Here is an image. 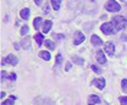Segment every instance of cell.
Instances as JSON below:
<instances>
[{
	"label": "cell",
	"instance_id": "5",
	"mask_svg": "<svg viewBox=\"0 0 127 105\" xmlns=\"http://www.w3.org/2000/svg\"><path fill=\"white\" fill-rule=\"evenodd\" d=\"M17 62H18L17 58H16L15 55H11V54H10V55H9L7 58H5V59L2 60V62H1V64H2V65H7V64H10V65L15 66Z\"/></svg>",
	"mask_w": 127,
	"mask_h": 105
},
{
	"label": "cell",
	"instance_id": "23",
	"mask_svg": "<svg viewBox=\"0 0 127 105\" xmlns=\"http://www.w3.org/2000/svg\"><path fill=\"white\" fill-rule=\"evenodd\" d=\"M120 103H121V105H127V97H121Z\"/></svg>",
	"mask_w": 127,
	"mask_h": 105
},
{
	"label": "cell",
	"instance_id": "2",
	"mask_svg": "<svg viewBox=\"0 0 127 105\" xmlns=\"http://www.w3.org/2000/svg\"><path fill=\"white\" fill-rule=\"evenodd\" d=\"M105 9H106L108 11H110V12H117V11L121 10V6H120L115 0H109V1L106 2V5H105Z\"/></svg>",
	"mask_w": 127,
	"mask_h": 105
},
{
	"label": "cell",
	"instance_id": "1",
	"mask_svg": "<svg viewBox=\"0 0 127 105\" xmlns=\"http://www.w3.org/2000/svg\"><path fill=\"white\" fill-rule=\"evenodd\" d=\"M112 25H114L116 31L125 30L127 27V20L125 17H122V16H115L112 18Z\"/></svg>",
	"mask_w": 127,
	"mask_h": 105
},
{
	"label": "cell",
	"instance_id": "26",
	"mask_svg": "<svg viewBox=\"0 0 127 105\" xmlns=\"http://www.w3.org/2000/svg\"><path fill=\"white\" fill-rule=\"evenodd\" d=\"M63 61V58H61V55H58L56 56V64H60Z\"/></svg>",
	"mask_w": 127,
	"mask_h": 105
},
{
	"label": "cell",
	"instance_id": "28",
	"mask_svg": "<svg viewBox=\"0 0 127 105\" xmlns=\"http://www.w3.org/2000/svg\"><path fill=\"white\" fill-rule=\"evenodd\" d=\"M65 70H66V71H70V70H71V64H67V65H66V69H65Z\"/></svg>",
	"mask_w": 127,
	"mask_h": 105
},
{
	"label": "cell",
	"instance_id": "3",
	"mask_svg": "<svg viewBox=\"0 0 127 105\" xmlns=\"http://www.w3.org/2000/svg\"><path fill=\"white\" fill-rule=\"evenodd\" d=\"M115 27H114V25L112 23H110V22H108V23H104L103 26H101V32L104 33V34H108V35H110V34H112V33H115V31L114 30Z\"/></svg>",
	"mask_w": 127,
	"mask_h": 105
},
{
	"label": "cell",
	"instance_id": "32",
	"mask_svg": "<svg viewBox=\"0 0 127 105\" xmlns=\"http://www.w3.org/2000/svg\"><path fill=\"white\" fill-rule=\"evenodd\" d=\"M92 1H93V0H92Z\"/></svg>",
	"mask_w": 127,
	"mask_h": 105
},
{
	"label": "cell",
	"instance_id": "13",
	"mask_svg": "<svg viewBox=\"0 0 127 105\" xmlns=\"http://www.w3.org/2000/svg\"><path fill=\"white\" fill-rule=\"evenodd\" d=\"M34 39H35V42L38 43V45H42L43 39H44V35H43L42 33H37V34L34 35Z\"/></svg>",
	"mask_w": 127,
	"mask_h": 105
},
{
	"label": "cell",
	"instance_id": "14",
	"mask_svg": "<svg viewBox=\"0 0 127 105\" xmlns=\"http://www.w3.org/2000/svg\"><path fill=\"white\" fill-rule=\"evenodd\" d=\"M20 15H21V17H22L23 20H27V18L30 17V10H28V9H23V10H21Z\"/></svg>",
	"mask_w": 127,
	"mask_h": 105
},
{
	"label": "cell",
	"instance_id": "29",
	"mask_svg": "<svg viewBox=\"0 0 127 105\" xmlns=\"http://www.w3.org/2000/svg\"><path fill=\"white\" fill-rule=\"evenodd\" d=\"M34 2H35L37 5H42V2H43V0H34Z\"/></svg>",
	"mask_w": 127,
	"mask_h": 105
},
{
	"label": "cell",
	"instance_id": "21",
	"mask_svg": "<svg viewBox=\"0 0 127 105\" xmlns=\"http://www.w3.org/2000/svg\"><path fill=\"white\" fill-rule=\"evenodd\" d=\"M44 44H45V46H48L49 49H54V43H53L50 39H47V40L44 42Z\"/></svg>",
	"mask_w": 127,
	"mask_h": 105
},
{
	"label": "cell",
	"instance_id": "31",
	"mask_svg": "<svg viewBox=\"0 0 127 105\" xmlns=\"http://www.w3.org/2000/svg\"><path fill=\"white\" fill-rule=\"evenodd\" d=\"M44 12H45V14H48V12H49V6H45V10H44Z\"/></svg>",
	"mask_w": 127,
	"mask_h": 105
},
{
	"label": "cell",
	"instance_id": "15",
	"mask_svg": "<svg viewBox=\"0 0 127 105\" xmlns=\"http://www.w3.org/2000/svg\"><path fill=\"white\" fill-rule=\"evenodd\" d=\"M40 25H42V18H40V17L34 18V21H33V26H34V28H35V30H39Z\"/></svg>",
	"mask_w": 127,
	"mask_h": 105
},
{
	"label": "cell",
	"instance_id": "6",
	"mask_svg": "<svg viewBox=\"0 0 127 105\" xmlns=\"http://www.w3.org/2000/svg\"><path fill=\"white\" fill-rule=\"evenodd\" d=\"M104 49H105V53L108 55H110V56H112L114 53H115V46H114V44L111 42H109V43H106V44L104 45Z\"/></svg>",
	"mask_w": 127,
	"mask_h": 105
},
{
	"label": "cell",
	"instance_id": "27",
	"mask_svg": "<svg viewBox=\"0 0 127 105\" xmlns=\"http://www.w3.org/2000/svg\"><path fill=\"white\" fill-rule=\"evenodd\" d=\"M6 77H7V75H6V73H5L4 71H1V81H4V79H5Z\"/></svg>",
	"mask_w": 127,
	"mask_h": 105
},
{
	"label": "cell",
	"instance_id": "18",
	"mask_svg": "<svg viewBox=\"0 0 127 105\" xmlns=\"http://www.w3.org/2000/svg\"><path fill=\"white\" fill-rule=\"evenodd\" d=\"M14 100H16V97L11 95V97H10V99H7V100L2 102V103H1V105H14Z\"/></svg>",
	"mask_w": 127,
	"mask_h": 105
},
{
	"label": "cell",
	"instance_id": "19",
	"mask_svg": "<svg viewBox=\"0 0 127 105\" xmlns=\"http://www.w3.org/2000/svg\"><path fill=\"white\" fill-rule=\"evenodd\" d=\"M72 61H73L75 64H77V65H83V64H84L83 59H81L78 56H73V58H72Z\"/></svg>",
	"mask_w": 127,
	"mask_h": 105
},
{
	"label": "cell",
	"instance_id": "22",
	"mask_svg": "<svg viewBox=\"0 0 127 105\" xmlns=\"http://www.w3.org/2000/svg\"><path fill=\"white\" fill-rule=\"evenodd\" d=\"M121 87H122V90H124L125 93H127V79L126 78L122 79V82H121Z\"/></svg>",
	"mask_w": 127,
	"mask_h": 105
},
{
	"label": "cell",
	"instance_id": "30",
	"mask_svg": "<svg viewBox=\"0 0 127 105\" xmlns=\"http://www.w3.org/2000/svg\"><path fill=\"white\" fill-rule=\"evenodd\" d=\"M56 38H59V39H63V38H64V34H58V35H56Z\"/></svg>",
	"mask_w": 127,
	"mask_h": 105
},
{
	"label": "cell",
	"instance_id": "20",
	"mask_svg": "<svg viewBox=\"0 0 127 105\" xmlns=\"http://www.w3.org/2000/svg\"><path fill=\"white\" fill-rule=\"evenodd\" d=\"M91 69L94 71L95 73H101V69H100L99 66H96V65H92V66H91Z\"/></svg>",
	"mask_w": 127,
	"mask_h": 105
},
{
	"label": "cell",
	"instance_id": "9",
	"mask_svg": "<svg viewBox=\"0 0 127 105\" xmlns=\"http://www.w3.org/2000/svg\"><path fill=\"white\" fill-rule=\"evenodd\" d=\"M21 45H22V48H23V49L28 50V49L31 48V38L26 37L25 39H22V42H21Z\"/></svg>",
	"mask_w": 127,
	"mask_h": 105
},
{
	"label": "cell",
	"instance_id": "7",
	"mask_svg": "<svg viewBox=\"0 0 127 105\" xmlns=\"http://www.w3.org/2000/svg\"><path fill=\"white\" fill-rule=\"evenodd\" d=\"M93 86H95L99 89H103L105 87V79L104 78H95V79H93Z\"/></svg>",
	"mask_w": 127,
	"mask_h": 105
},
{
	"label": "cell",
	"instance_id": "25",
	"mask_svg": "<svg viewBox=\"0 0 127 105\" xmlns=\"http://www.w3.org/2000/svg\"><path fill=\"white\" fill-rule=\"evenodd\" d=\"M10 79H11V81H15L16 79V73L15 72H11V73H10Z\"/></svg>",
	"mask_w": 127,
	"mask_h": 105
},
{
	"label": "cell",
	"instance_id": "24",
	"mask_svg": "<svg viewBox=\"0 0 127 105\" xmlns=\"http://www.w3.org/2000/svg\"><path fill=\"white\" fill-rule=\"evenodd\" d=\"M27 32H28V27H27V26H23V27L21 28V34H22V35H25Z\"/></svg>",
	"mask_w": 127,
	"mask_h": 105
},
{
	"label": "cell",
	"instance_id": "17",
	"mask_svg": "<svg viewBox=\"0 0 127 105\" xmlns=\"http://www.w3.org/2000/svg\"><path fill=\"white\" fill-rule=\"evenodd\" d=\"M51 5H53L54 10H59L60 5H61V0H51Z\"/></svg>",
	"mask_w": 127,
	"mask_h": 105
},
{
	"label": "cell",
	"instance_id": "4",
	"mask_svg": "<svg viewBox=\"0 0 127 105\" xmlns=\"http://www.w3.org/2000/svg\"><path fill=\"white\" fill-rule=\"evenodd\" d=\"M84 39H86V37H84V34L82 33V32H76L75 33V35H73V44L75 45H78L81 43H83L84 42Z\"/></svg>",
	"mask_w": 127,
	"mask_h": 105
},
{
	"label": "cell",
	"instance_id": "10",
	"mask_svg": "<svg viewBox=\"0 0 127 105\" xmlns=\"http://www.w3.org/2000/svg\"><path fill=\"white\" fill-rule=\"evenodd\" d=\"M96 60L99 64H105L106 62V59H105V55L103 51H98L96 53Z\"/></svg>",
	"mask_w": 127,
	"mask_h": 105
},
{
	"label": "cell",
	"instance_id": "16",
	"mask_svg": "<svg viewBox=\"0 0 127 105\" xmlns=\"http://www.w3.org/2000/svg\"><path fill=\"white\" fill-rule=\"evenodd\" d=\"M39 56H40L42 59H44L45 61H49V60H50V54H49L48 51H44V50L39 53Z\"/></svg>",
	"mask_w": 127,
	"mask_h": 105
},
{
	"label": "cell",
	"instance_id": "8",
	"mask_svg": "<svg viewBox=\"0 0 127 105\" xmlns=\"http://www.w3.org/2000/svg\"><path fill=\"white\" fill-rule=\"evenodd\" d=\"M100 103V98L98 95H91L88 98V105H94V104H99Z\"/></svg>",
	"mask_w": 127,
	"mask_h": 105
},
{
	"label": "cell",
	"instance_id": "12",
	"mask_svg": "<svg viewBox=\"0 0 127 105\" xmlns=\"http://www.w3.org/2000/svg\"><path fill=\"white\" fill-rule=\"evenodd\" d=\"M92 44L93 45H96V46H99V45L103 44V40L98 37V35H92Z\"/></svg>",
	"mask_w": 127,
	"mask_h": 105
},
{
	"label": "cell",
	"instance_id": "11",
	"mask_svg": "<svg viewBox=\"0 0 127 105\" xmlns=\"http://www.w3.org/2000/svg\"><path fill=\"white\" fill-rule=\"evenodd\" d=\"M51 26H53V22H51L50 20L45 21L44 25H43V32H44V33H48V32L50 31V28H51Z\"/></svg>",
	"mask_w": 127,
	"mask_h": 105
}]
</instances>
